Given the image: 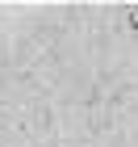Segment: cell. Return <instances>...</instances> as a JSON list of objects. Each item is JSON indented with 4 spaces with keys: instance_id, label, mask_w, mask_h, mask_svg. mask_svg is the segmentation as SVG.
Instances as JSON below:
<instances>
[]
</instances>
